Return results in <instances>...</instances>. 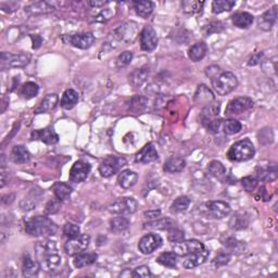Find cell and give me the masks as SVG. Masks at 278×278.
I'll list each match as a JSON object with an SVG mask.
<instances>
[{
	"mask_svg": "<svg viewBox=\"0 0 278 278\" xmlns=\"http://www.w3.org/2000/svg\"><path fill=\"white\" fill-rule=\"evenodd\" d=\"M151 276V272L148 266L141 265L133 271V277H140V278H148Z\"/></svg>",
	"mask_w": 278,
	"mask_h": 278,
	"instance_id": "cell-54",
	"label": "cell"
},
{
	"mask_svg": "<svg viewBox=\"0 0 278 278\" xmlns=\"http://www.w3.org/2000/svg\"><path fill=\"white\" fill-rule=\"evenodd\" d=\"M52 190L53 192H55L56 198L58 200H60V201H64V200L69 199L73 192V188L70 186V185L62 182H58L53 185Z\"/></svg>",
	"mask_w": 278,
	"mask_h": 278,
	"instance_id": "cell-36",
	"label": "cell"
},
{
	"mask_svg": "<svg viewBox=\"0 0 278 278\" xmlns=\"http://www.w3.org/2000/svg\"><path fill=\"white\" fill-rule=\"evenodd\" d=\"M79 100H80L79 92L74 89H67L64 91V94L62 96L60 105L63 109L71 110L77 105Z\"/></svg>",
	"mask_w": 278,
	"mask_h": 278,
	"instance_id": "cell-32",
	"label": "cell"
},
{
	"mask_svg": "<svg viewBox=\"0 0 278 278\" xmlns=\"http://www.w3.org/2000/svg\"><path fill=\"white\" fill-rule=\"evenodd\" d=\"M128 227H129V221L123 215L116 216L110 221V229L113 233L119 234L122 232H125Z\"/></svg>",
	"mask_w": 278,
	"mask_h": 278,
	"instance_id": "cell-39",
	"label": "cell"
},
{
	"mask_svg": "<svg viewBox=\"0 0 278 278\" xmlns=\"http://www.w3.org/2000/svg\"><path fill=\"white\" fill-rule=\"evenodd\" d=\"M253 106H255V102L249 97H237V98L228 102L225 109V115H240L243 112L251 110Z\"/></svg>",
	"mask_w": 278,
	"mask_h": 278,
	"instance_id": "cell-10",
	"label": "cell"
},
{
	"mask_svg": "<svg viewBox=\"0 0 278 278\" xmlns=\"http://www.w3.org/2000/svg\"><path fill=\"white\" fill-rule=\"evenodd\" d=\"M124 276H133V272L126 270L124 273H121L120 277H124Z\"/></svg>",
	"mask_w": 278,
	"mask_h": 278,
	"instance_id": "cell-62",
	"label": "cell"
},
{
	"mask_svg": "<svg viewBox=\"0 0 278 278\" xmlns=\"http://www.w3.org/2000/svg\"><path fill=\"white\" fill-rule=\"evenodd\" d=\"M213 89L219 96H226L236 89L238 79L234 73L229 71H221L211 80Z\"/></svg>",
	"mask_w": 278,
	"mask_h": 278,
	"instance_id": "cell-3",
	"label": "cell"
},
{
	"mask_svg": "<svg viewBox=\"0 0 278 278\" xmlns=\"http://www.w3.org/2000/svg\"><path fill=\"white\" fill-rule=\"evenodd\" d=\"M133 52L131 51H124L122 52L121 55L118 57V60H116V65L119 67H124L126 65H128L129 63L133 60Z\"/></svg>",
	"mask_w": 278,
	"mask_h": 278,
	"instance_id": "cell-52",
	"label": "cell"
},
{
	"mask_svg": "<svg viewBox=\"0 0 278 278\" xmlns=\"http://www.w3.org/2000/svg\"><path fill=\"white\" fill-rule=\"evenodd\" d=\"M256 154V148L250 139H242L234 144L227 152L228 160L233 162H246L253 159Z\"/></svg>",
	"mask_w": 278,
	"mask_h": 278,
	"instance_id": "cell-2",
	"label": "cell"
},
{
	"mask_svg": "<svg viewBox=\"0 0 278 278\" xmlns=\"http://www.w3.org/2000/svg\"><path fill=\"white\" fill-rule=\"evenodd\" d=\"M162 242L163 240L160 235L151 233L140 239L138 242V249L143 255H151V253L158 250L162 246Z\"/></svg>",
	"mask_w": 278,
	"mask_h": 278,
	"instance_id": "cell-12",
	"label": "cell"
},
{
	"mask_svg": "<svg viewBox=\"0 0 278 278\" xmlns=\"http://www.w3.org/2000/svg\"><path fill=\"white\" fill-rule=\"evenodd\" d=\"M35 253L37 258H40L43 256L48 255V253L57 252V245L55 241L49 240V239H46V240L38 241L35 243Z\"/></svg>",
	"mask_w": 278,
	"mask_h": 278,
	"instance_id": "cell-33",
	"label": "cell"
},
{
	"mask_svg": "<svg viewBox=\"0 0 278 278\" xmlns=\"http://www.w3.org/2000/svg\"><path fill=\"white\" fill-rule=\"evenodd\" d=\"M18 7H19V3H17V2H6V3H1V9H2V10H3V11L6 10V12H9V13L16 11Z\"/></svg>",
	"mask_w": 278,
	"mask_h": 278,
	"instance_id": "cell-57",
	"label": "cell"
},
{
	"mask_svg": "<svg viewBox=\"0 0 278 278\" xmlns=\"http://www.w3.org/2000/svg\"><path fill=\"white\" fill-rule=\"evenodd\" d=\"M249 225V217L247 216L246 213L238 212L234 215L229 222V226L236 231H241V229L247 228Z\"/></svg>",
	"mask_w": 278,
	"mask_h": 278,
	"instance_id": "cell-37",
	"label": "cell"
},
{
	"mask_svg": "<svg viewBox=\"0 0 278 278\" xmlns=\"http://www.w3.org/2000/svg\"><path fill=\"white\" fill-rule=\"evenodd\" d=\"M10 160L12 162L18 164L27 163L28 161L31 160V153L30 151L22 145L14 146L10 154Z\"/></svg>",
	"mask_w": 278,
	"mask_h": 278,
	"instance_id": "cell-26",
	"label": "cell"
},
{
	"mask_svg": "<svg viewBox=\"0 0 278 278\" xmlns=\"http://www.w3.org/2000/svg\"><path fill=\"white\" fill-rule=\"evenodd\" d=\"M255 18L249 12H237L232 16V21L235 26L239 28H248L251 26Z\"/></svg>",
	"mask_w": 278,
	"mask_h": 278,
	"instance_id": "cell-34",
	"label": "cell"
},
{
	"mask_svg": "<svg viewBox=\"0 0 278 278\" xmlns=\"http://www.w3.org/2000/svg\"><path fill=\"white\" fill-rule=\"evenodd\" d=\"M25 12L30 16H42V14H48L57 10V7L55 6V2H48V1H38L35 3H32L30 6H26Z\"/></svg>",
	"mask_w": 278,
	"mask_h": 278,
	"instance_id": "cell-18",
	"label": "cell"
},
{
	"mask_svg": "<svg viewBox=\"0 0 278 278\" xmlns=\"http://www.w3.org/2000/svg\"><path fill=\"white\" fill-rule=\"evenodd\" d=\"M241 242H238L237 239L235 238H227L226 241L224 242V245H225L228 249H231V250H235L239 246H240Z\"/></svg>",
	"mask_w": 278,
	"mask_h": 278,
	"instance_id": "cell-56",
	"label": "cell"
},
{
	"mask_svg": "<svg viewBox=\"0 0 278 278\" xmlns=\"http://www.w3.org/2000/svg\"><path fill=\"white\" fill-rule=\"evenodd\" d=\"M138 203L134 198L124 197L116 199L113 203L109 206V211L116 215H128L137 211Z\"/></svg>",
	"mask_w": 278,
	"mask_h": 278,
	"instance_id": "cell-4",
	"label": "cell"
},
{
	"mask_svg": "<svg viewBox=\"0 0 278 278\" xmlns=\"http://www.w3.org/2000/svg\"><path fill=\"white\" fill-rule=\"evenodd\" d=\"M190 202H192V200L187 196L178 197L174 200L172 206H171V211L173 213H183L187 211V209L190 206Z\"/></svg>",
	"mask_w": 278,
	"mask_h": 278,
	"instance_id": "cell-42",
	"label": "cell"
},
{
	"mask_svg": "<svg viewBox=\"0 0 278 278\" xmlns=\"http://www.w3.org/2000/svg\"><path fill=\"white\" fill-rule=\"evenodd\" d=\"M133 7L135 9V12L139 17L147 19L153 12L154 3L152 1H148V0H141V1H134Z\"/></svg>",
	"mask_w": 278,
	"mask_h": 278,
	"instance_id": "cell-35",
	"label": "cell"
},
{
	"mask_svg": "<svg viewBox=\"0 0 278 278\" xmlns=\"http://www.w3.org/2000/svg\"><path fill=\"white\" fill-rule=\"evenodd\" d=\"M60 200H58L57 198L56 199H53V200H50L49 202L47 203V206H46V209H45V211L47 214H50V215H52V214H56L59 212V210H60Z\"/></svg>",
	"mask_w": 278,
	"mask_h": 278,
	"instance_id": "cell-53",
	"label": "cell"
},
{
	"mask_svg": "<svg viewBox=\"0 0 278 278\" xmlns=\"http://www.w3.org/2000/svg\"><path fill=\"white\" fill-rule=\"evenodd\" d=\"M258 184V179L253 176H246L241 179V185L247 192L251 193L256 190Z\"/></svg>",
	"mask_w": 278,
	"mask_h": 278,
	"instance_id": "cell-49",
	"label": "cell"
},
{
	"mask_svg": "<svg viewBox=\"0 0 278 278\" xmlns=\"http://www.w3.org/2000/svg\"><path fill=\"white\" fill-rule=\"evenodd\" d=\"M214 99H215L214 94L208 88L206 85H199L198 86V89H197L196 94H194V97H193L194 104L198 105V106H202L203 108H206V107L212 105V102L214 101Z\"/></svg>",
	"mask_w": 278,
	"mask_h": 278,
	"instance_id": "cell-21",
	"label": "cell"
},
{
	"mask_svg": "<svg viewBox=\"0 0 278 278\" xmlns=\"http://www.w3.org/2000/svg\"><path fill=\"white\" fill-rule=\"evenodd\" d=\"M61 40L67 45H71L79 49H88L95 43V36L92 33H77V34H66L63 35Z\"/></svg>",
	"mask_w": 278,
	"mask_h": 278,
	"instance_id": "cell-5",
	"label": "cell"
},
{
	"mask_svg": "<svg viewBox=\"0 0 278 278\" xmlns=\"http://www.w3.org/2000/svg\"><path fill=\"white\" fill-rule=\"evenodd\" d=\"M277 20V6H274L270 10L264 12L257 19V25L263 31H271L275 25Z\"/></svg>",
	"mask_w": 278,
	"mask_h": 278,
	"instance_id": "cell-23",
	"label": "cell"
},
{
	"mask_svg": "<svg viewBox=\"0 0 278 278\" xmlns=\"http://www.w3.org/2000/svg\"><path fill=\"white\" fill-rule=\"evenodd\" d=\"M58 100H59V98H58L57 94L47 95L45 98L41 101V104L38 105L37 108L34 110V112H35V114L47 113V112H49L56 108L58 105Z\"/></svg>",
	"mask_w": 278,
	"mask_h": 278,
	"instance_id": "cell-25",
	"label": "cell"
},
{
	"mask_svg": "<svg viewBox=\"0 0 278 278\" xmlns=\"http://www.w3.org/2000/svg\"><path fill=\"white\" fill-rule=\"evenodd\" d=\"M186 168V161L180 157H171L165 161L163 170L167 173H179Z\"/></svg>",
	"mask_w": 278,
	"mask_h": 278,
	"instance_id": "cell-30",
	"label": "cell"
},
{
	"mask_svg": "<svg viewBox=\"0 0 278 278\" xmlns=\"http://www.w3.org/2000/svg\"><path fill=\"white\" fill-rule=\"evenodd\" d=\"M124 165H126V160L124 158L109 155L99 165V173L104 177H111L118 173Z\"/></svg>",
	"mask_w": 278,
	"mask_h": 278,
	"instance_id": "cell-8",
	"label": "cell"
},
{
	"mask_svg": "<svg viewBox=\"0 0 278 278\" xmlns=\"http://www.w3.org/2000/svg\"><path fill=\"white\" fill-rule=\"evenodd\" d=\"M149 76V70L148 69H138L134 72L130 73V75L128 76L129 84L134 87V88H139V87L143 86L146 81H147Z\"/></svg>",
	"mask_w": 278,
	"mask_h": 278,
	"instance_id": "cell-31",
	"label": "cell"
},
{
	"mask_svg": "<svg viewBox=\"0 0 278 278\" xmlns=\"http://www.w3.org/2000/svg\"><path fill=\"white\" fill-rule=\"evenodd\" d=\"M97 258H98V256L95 252H82L80 255L75 256L73 264L76 268H83L94 264Z\"/></svg>",
	"mask_w": 278,
	"mask_h": 278,
	"instance_id": "cell-28",
	"label": "cell"
},
{
	"mask_svg": "<svg viewBox=\"0 0 278 278\" xmlns=\"http://www.w3.org/2000/svg\"><path fill=\"white\" fill-rule=\"evenodd\" d=\"M209 256H210V251L204 248L201 251H198V252L192 253V255H189L188 257H186L184 260L183 266L185 268H187V270L197 267L199 265L203 264V263L208 260Z\"/></svg>",
	"mask_w": 278,
	"mask_h": 278,
	"instance_id": "cell-22",
	"label": "cell"
},
{
	"mask_svg": "<svg viewBox=\"0 0 278 278\" xmlns=\"http://www.w3.org/2000/svg\"><path fill=\"white\" fill-rule=\"evenodd\" d=\"M33 140H41L47 145H56L59 141V136L55 130L50 128L33 130L32 133Z\"/></svg>",
	"mask_w": 278,
	"mask_h": 278,
	"instance_id": "cell-20",
	"label": "cell"
},
{
	"mask_svg": "<svg viewBox=\"0 0 278 278\" xmlns=\"http://www.w3.org/2000/svg\"><path fill=\"white\" fill-rule=\"evenodd\" d=\"M140 48L144 51H153L158 46L159 38L157 35V32L154 28L150 25H146L143 31L140 32Z\"/></svg>",
	"mask_w": 278,
	"mask_h": 278,
	"instance_id": "cell-11",
	"label": "cell"
},
{
	"mask_svg": "<svg viewBox=\"0 0 278 278\" xmlns=\"http://www.w3.org/2000/svg\"><path fill=\"white\" fill-rule=\"evenodd\" d=\"M90 243V237L86 234H80L79 236L69 239L64 245V251L67 256L75 257L84 252Z\"/></svg>",
	"mask_w": 278,
	"mask_h": 278,
	"instance_id": "cell-9",
	"label": "cell"
},
{
	"mask_svg": "<svg viewBox=\"0 0 278 278\" xmlns=\"http://www.w3.org/2000/svg\"><path fill=\"white\" fill-rule=\"evenodd\" d=\"M257 178L262 182H274L278 176L277 165L275 163L258 164L256 170Z\"/></svg>",
	"mask_w": 278,
	"mask_h": 278,
	"instance_id": "cell-17",
	"label": "cell"
},
{
	"mask_svg": "<svg viewBox=\"0 0 278 278\" xmlns=\"http://www.w3.org/2000/svg\"><path fill=\"white\" fill-rule=\"evenodd\" d=\"M207 52H208L207 43H204L203 42H200V43H194V45H192L189 48L188 57L192 61L199 62L207 56Z\"/></svg>",
	"mask_w": 278,
	"mask_h": 278,
	"instance_id": "cell-29",
	"label": "cell"
},
{
	"mask_svg": "<svg viewBox=\"0 0 278 278\" xmlns=\"http://www.w3.org/2000/svg\"><path fill=\"white\" fill-rule=\"evenodd\" d=\"M38 91H40V86L34 82H26L21 87V95L25 99L34 98V97L37 96Z\"/></svg>",
	"mask_w": 278,
	"mask_h": 278,
	"instance_id": "cell-45",
	"label": "cell"
},
{
	"mask_svg": "<svg viewBox=\"0 0 278 278\" xmlns=\"http://www.w3.org/2000/svg\"><path fill=\"white\" fill-rule=\"evenodd\" d=\"M204 247L203 243L196 239H192V240L180 241L175 243L173 247V252L176 253L177 257H187L189 255H192L194 252L201 251Z\"/></svg>",
	"mask_w": 278,
	"mask_h": 278,
	"instance_id": "cell-13",
	"label": "cell"
},
{
	"mask_svg": "<svg viewBox=\"0 0 278 278\" xmlns=\"http://www.w3.org/2000/svg\"><path fill=\"white\" fill-rule=\"evenodd\" d=\"M204 1H198V0H185L182 2V9L185 13L197 14L202 11Z\"/></svg>",
	"mask_w": 278,
	"mask_h": 278,
	"instance_id": "cell-40",
	"label": "cell"
},
{
	"mask_svg": "<svg viewBox=\"0 0 278 278\" xmlns=\"http://www.w3.org/2000/svg\"><path fill=\"white\" fill-rule=\"evenodd\" d=\"M208 171L209 173L212 175L214 177H217V178H221L222 176L226 174V169L224 165L219 162V161H211L208 167Z\"/></svg>",
	"mask_w": 278,
	"mask_h": 278,
	"instance_id": "cell-46",
	"label": "cell"
},
{
	"mask_svg": "<svg viewBox=\"0 0 278 278\" xmlns=\"http://www.w3.org/2000/svg\"><path fill=\"white\" fill-rule=\"evenodd\" d=\"M235 6L236 1H234V0H215L212 2V12L214 14L227 12L231 11Z\"/></svg>",
	"mask_w": 278,
	"mask_h": 278,
	"instance_id": "cell-38",
	"label": "cell"
},
{
	"mask_svg": "<svg viewBox=\"0 0 278 278\" xmlns=\"http://www.w3.org/2000/svg\"><path fill=\"white\" fill-rule=\"evenodd\" d=\"M37 261L40 262L42 270L47 273L56 271L61 264V257L59 255H58V252L48 253V255L37 258Z\"/></svg>",
	"mask_w": 278,
	"mask_h": 278,
	"instance_id": "cell-19",
	"label": "cell"
},
{
	"mask_svg": "<svg viewBox=\"0 0 278 278\" xmlns=\"http://www.w3.org/2000/svg\"><path fill=\"white\" fill-rule=\"evenodd\" d=\"M32 59L30 53L20 52V53H1V70L7 67H23L27 65Z\"/></svg>",
	"mask_w": 278,
	"mask_h": 278,
	"instance_id": "cell-6",
	"label": "cell"
},
{
	"mask_svg": "<svg viewBox=\"0 0 278 278\" xmlns=\"http://www.w3.org/2000/svg\"><path fill=\"white\" fill-rule=\"evenodd\" d=\"M137 24L135 22H126L123 25H121L118 30H115L112 34V40L111 43H128L134 42V40L137 36Z\"/></svg>",
	"mask_w": 278,
	"mask_h": 278,
	"instance_id": "cell-7",
	"label": "cell"
},
{
	"mask_svg": "<svg viewBox=\"0 0 278 278\" xmlns=\"http://www.w3.org/2000/svg\"><path fill=\"white\" fill-rule=\"evenodd\" d=\"M175 222L173 219L169 217L161 218V219H154L152 222H149L145 224V228H152V229H161V231H165V229H170L174 227Z\"/></svg>",
	"mask_w": 278,
	"mask_h": 278,
	"instance_id": "cell-43",
	"label": "cell"
},
{
	"mask_svg": "<svg viewBox=\"0 0 278 278\" xmlns=\"http://www.w3.org/2000/svg\"><path fill=\"white\" fill-rule=\"evenodd\" d=\"M158 159H159V153L152 143H149L144 146V147L136 153L135 157L136 162L141 164H148L151 162H154V161H157Z\"/></svg>",
	"mask_w": 278,
	"mask_h": 278,
	"instance_id": "cell-16",
	"label": "cell"
},
{
	"mask_svg": "<svg viewBox=\"0 0 278 278\" xmlns=\"http://www.w3.org/2000/svg\"><path fill=\"white\" fill-rule=\"evenodd\" d=\"M63 234H64L65 237L71 239V238L79 236L81 234V229L79 226L75 225V224L66 223L65 225L63 226Z\"/></svg>",
	"mask_w": 278,
	"mask_h": 278,
	"instance_id": "cell-50",
	"label": "cell"
},
{
	"mask_svg": "<svg viewBox=\"0 0 278 278\" xmlns=\"http://www.w3.org/2000/svg\"><path fill=\"white\" fill-rule=\"evenodd\" d=\"M207 32L206 34L207 35H210V34L212 33H219L223 31V25L221 22H213L210 24V25H207Z\"/></svg>",
	"mask_w": 278,
	"mask_h": 278,
	"instance_id": "cell-55",
	"label": "cell"
},
{
	"mask_svg": "<svg viewBox=\"0 0 278 278\" xmlns=\"http://www.w3.org/2000/svg\"><path fill=\"white\" fill-rule=\"evenodd\" d=\"M42 270L38 261H34L30 255H25L23 258L22 274L24 277H36Z\"/></svg>",
	"mask_w": 278,
	"mask_h": 278,
	"instance_id": "cell-24",
	"label": "cell"
},
{
	"mask_svg": "<svg viewBox=\"0 0 278 278\" xmlns=\"http://www.w3.org/2000/svg\"><path fill=\"white\" fill-rule=\"evenodd\" d=\"M115 13H116V9H114V7L102 9L98 14H96L94 17V21L97 23H106L110 21L111 19L115 16Z\"/></svg>",
	"mask_w": 278,
	"mask_h": 278,
	"instance_id": "cell-48",
	"label": "cell"
},
{
	"mask_svg": "<svg viewBox=\"0 0 278 278\" xmlns=\"http://www.w3.org/2000/svg\"><path fill=\"white\" fill-rule=\"evenodd\" d=\"M138 176L137 174L130 170H124L119 174L118 176V183L122 188L124 189H129L133 186H135L136 183H137Z\"/></svg>",
	"mask_w": 278,
	"mask_h": 278,
	"instance_id": "cell-27",
	"label": "cell"
},
{
	"mask_svg": "<svg viewBox=\"0 0 278 278\" xmlns=\"http://www.w3.org/2000/svg\"><path fill=\"white\" fill-rule=\"evenodd\" d=\"M89 6L94 7V8H100V7H105V6H108L110 3L109 1H89Z\"/></svg>",
	"mask_w": 278,
	"mask_h": 278,
	"instance_id": "cell-61",
	"label": "cell"
},
{
	"mask_svg": "<svg viewBox=\"0 0 278 278\" xmlns=\"http://www.w3.org/2000/svg\"><path fill=\"white\" fill-rule=\"evenodd\" d=\"M144 215L147 218L157 219L161 215V211H160V210H150V211L145 212Z\"/></svg>",
	"mask_w": 278,
	"mask_h": 278,
	"instance_id": "cell-59",
	"label": "cell"
},
{
	"mask_svg": "<svg viewBox=\"0 0 278 278\" xmlns=\"http://www.w3.org/2000/svg\"><path fill=\"white\" fill-rule=\"evenodd\" d=\"M224 134L226 135H235L241 130L242 125L239 121L235 119H227L222 122Z\"/></svg>",
	"mask_w": 278,
	"mask_h": 278,
	"instance_id": "cell-41",
	"label": "cell"
},
{
	"mask_svg": "<svg viewBox=\"0 0 278 278\" xmlns=\"http://www.w3.org/2000/svg\"><path fill=\"white\" fill-rule=\"evenodd\" d=\"M168 238L171 242L177 243V242H180V241L184 240L185 234L183 231H180V229L172 227V228H170Z\"/></svg>",
	"mask_w": 278,
	"mask_h": 278,
	"instance_id": "cell-51",
	"label": "cell"
},
{
	"mask_svg": "<svg viewBox=\"0 0 278 278\" xmlns=\"http://www.w3.org/2000/svg\"><path fill=\"white\" fill-rule=\"evenodd\" d=\"M231 258H232V253L229 252V251H219L217 253V256L213 258V261H212V266L214 268H218V267H221V266H224V265H226L229 263V261H231Z\"/></svg>",
	"mask_w": 278,
	"mask_h": 278,
	"instance_id": "cell-47",
	"label": "cell"
},
{
	"mask_svg": "<svg viewBox=\"0 0 278 278\" xmlns=\"http://www.w3.org/2000/svg\"><path fill=\"white\" fill-rule=\"evenodd\" d=\"M263 56H264V53L263 52H258L257 55H255L253 56L250 60H249V62H248V65H257V64H260V63L262 62L261 60H262V58H263Z\"/></svg>",
	"mask_w": 278,
	"mask_h": 278,
	"instance_id": "cell-58",
	"label": "cell"
},
{
	"mask_svg": "<svg viewBox=\"0 0 278 278\" xmlns=\"http://www.w3.org/2000/svg\"><path fill=\"white\" fill-rule=\"evenodd\" d=\"M91 167L89 163L84 162V161H76V162L72 165L70 170L69 179L71 183L79 184L84 182V180L88 176L90 173Z\"/></svg>",
	"mask_w": 278,
	"mask_h": 278,
	"instance_id": "cell-14",
	"label": "cell"
},
{
	"mask_svg": "<svg viewBox=\"0 0 278 278\" xmlns=\"http://www.w3.org/2000/svg\"><path fill=\"white\" fill-rule=\"evenodd\" d=\"M32 42H33V49H38L41 47L43 40L40 35H31Z\"/></svg>",
	"mask_w": 278,
	"mask_h": 278,
	"instance_id": "cell-60",
	"label": "cell"
},
{
	"mask_svg": "<svg viewBox=\"0 0 278 278\" xmlns=\"http://www.w3.org/2000/svg\"><path fill=\"white\" fill-rule=\"evenodd\" d=\"M232 208L224 201H211L207 203V213L212 218L221 219L229 215Z\"/></svg>",
	"mask_w": 278,
	"mask_h": 278,
	"instance_id": "cell-15",
	"label": "cell"
},
{
	"mask_svg": "<svg viewBox=\"0 0 278 278\" xmlns=\"http://www.w3.org/2000/svg\"><path fill=\"white\" fill-rule=\"evenodd\" d=\"M157 262L165 267L173 268L177 264V256L175 252H163L157 258Z\"/></svg>",
	"mask_w": 278,
	"mask_h": 278,
	"instance_id": "cell-44",
	"label": "cell"
},
{
	"mask_svg": "<svg viewBox=\"0 0 278 278\" xmlns=\"http://www.w3.org/2000/svg\"><path fill=\"white\" fill-rule=\"evenodd\" d=\"M25 232L33 237L53 236L58 232V226L49 217L37 215L25 223Z\"/></svg>",
	"mask_w": 278,
	"mask_h": 278,
	"instance_id": "cell-1",
	"label": "cell"
}]
</instances>
